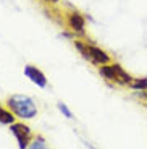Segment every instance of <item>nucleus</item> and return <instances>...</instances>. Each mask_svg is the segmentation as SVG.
I'll list each match as a JSON object with an SVG mask.
<instances>
[{"instance_id":"obj_8","label":"nucleus","mask_w":147,"mask_h":149,"mask_svg":"<svg viewBox=\"0 0 147 149\" xmlns=\"http://www.w3.org/2000/svg\"><path fill=\"white\" fill-rule=\"evenodd\" d=\"M129 88L136 91H147V78H134L129 84Z\"/></svg>"},{"instance_id":"obj_5","label":"nucleus","mask_w":147,"mask_h":149,"mask_svg":"<svg viewBox=\"0 0 147 149\" xmlns=\"http://www.w3.org/2000/svg\"><path fill=\"white\" fill-rule=\"evenodd\" d=\"M65 23L73 33L76 34H84L86 33V18L79 11H66L65 15Z\"/></svg>"},{"instance_id":"obj_10","label":"nucleus","mask_w":147,"mask_h":149,"mask_svg":"<svg viewBox=\"0 0 147 149\" xmlns=\"http://www.w3.org/2000/svg\"><path fill=\"white\" fill-rule=\"evenodd\" d=\"M58 109H60V112H62V113L66 117V118H73V113H71V110H70V109L66 107V104L60 102V104H58Z\"/></svg>"},{"instance_id":"obj_6","label":"nucleus","mask_w":147,"mask_h":149,"mask_svg":"<svg viewBox=\"0 0 147 149\" xmlns=\"http://www.w3.org/2000/svg\"><path fill=\"white\" fill-rule=\"evenodd\" d=\"M24 74L36 86H39V88H45V86H47V78H45V74L42 73L37 67H34V65H26L24 67Z\"/></svg>"},{"instance_id":"obj_11","label":"nucleus","mask_w":147,"mask_h":149,"mask_svg":"<svg viewBox=\"0 0 147 149\" xmlns=\"http://www.w3.org/2000/svg\"><path fill=\"white\" fill-rule=\"evenodd\" d=\"M42 2H47V3H53V5H55V3H58L60 0H42Z\"/></svg>"},{"instance_id":"obj_9","label":"nucleus","mask_w":147,"mask_h":149,"mask_svg":"<svg viewBox=\"0 0 147 149\" xmlns=\"http://www.w3.org/2000/svg\"><path fill=\"white\" fill-rule=\"evenodd\" d=\"M28 149H47V143L42 136H34Z\"/></svg>"},{"instance_id":"obj_12","label":"nucleus","mask_w":147,"mask_h":149,"mask_svg":"<svg viewBox=\"0 0 147 149\" xmlns=\"http://www.w3.org/2000/svg\"><path fill=\"white\" fill-rule=\"evenodd\" d=\"M87 146H89V144H87ZM89 148H91V149H96V148H92V146H89Z\"/></svg>"},{"instance_id":"obj_1","label":"nucleus","mask_w":147,"mask_h":149,"mask_svg":"<svg viewBox=\"0 0 147 149\" xmlns=\"http://www.w3.org/2000/svg\"><path fill=\"white\" fill-rule=\"evenodd\" d=\"M7 107L15 113L18 118L31 120L37 115V105L29 96L24 94H13L7 99Z\"/></svg>"},{"instance_id":"obj_4","label":"nucleus","mask_w":147,"mask_h":149,"mask_svg":"<svg viewBox=\"0 0 147 149\" xmlns=\"http://www.w3.org/2000/svg\"><path fill=\"white\" fill-rule=\"evenodd\" d=\"M10 130L11 133L15 134L16 141H18V148L19 149H28L31 144V141H33V133H31V128L28 127V125H24V123L21 122H15L10 125Z\"/></svg>"},{"instance_id":"obj_3","label":"nucleus","mask_w":147,"mask_h":149,"mask_svg":"<svg viewBox=\"0 0 147 149\" xmlns=\"http://www.w3.org/2000/svg\"><path fill=\"white\" fill-rule=\"evenodd\" d=\"M99 73L102 78H105L107 81H112L115 84H121V86H129L132 78L128 71L123 70V67L120 63H108V65H102L99 67Z\"/></svg>"},{"instance_id":"obj_7","label":"nucleus","mask_w":147,"mask_h":149,"mask_svg":"<svg viewBox=\"0 0 147 149\" xmlns=\"http://www.w3.org/2000/svg\"><path fill=\"white\" fill-rule=\"evenodd\" d=\"M15 113L10 110V109H5L0 105V123H3V125H11V123H15Z\"/></svg>"},{"instance_id":"obj_2","label":"nucleus","mask_w":147,"mask_h":149,"mask_svg":"<svg viewBox=\"0 0 147 149\" xmlns=\"http://www.w3.org/2000/svg\"><path fill=\"white\" fill-rule=\"evenodd\" d=\"M74 47L79 50L83 57L86 60H89L91 63H94L96 67H102V65H108L112 63V57L103 50V49L97 47L94 44H89L86 41H81V39H74Z\"/></svg>"}]
</instances>
